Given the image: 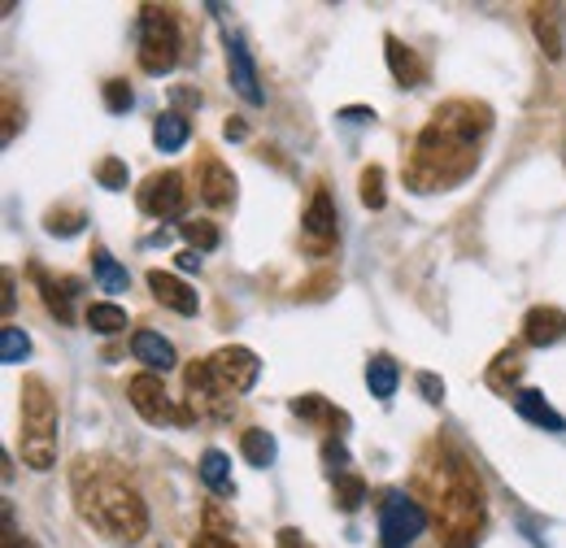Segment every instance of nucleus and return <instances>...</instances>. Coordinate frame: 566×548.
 Instances as JSON below:
<instances>
[{
    "label": "nucleus",
    "instance_id": "nucleus-21",
    "mask_svg": "<svg viewBox=\"0 0 566 548\" xmlns=\"http://www.w3.org/2000/svg\"><path fill=\"white\" fill-rule=\"evenodd\" d=\"M397 383H401V366L388 357V352H375L366 361V388L375 401H392L397 397Z\"/></svg>",
    "mask_w": 566,
    "mask_h": 548
},
{
    "label": "nucleus",
    "instance_id": "nucleus-24",
    "mask_svg": "<svg viewBox=\"0 0 566 548\" xmlns=\"http://www.w3.org/2000/svg\"><path fill=\"white\" fill-rule=\"evenodd\" d=\"M201 479H206V487H210L213 496H231L235 492V483H231V457L222 449H206L201 453Z\"/></svg>",
    "mask_w": 566,
    "mask_h": 548
},
{
    "label": "nucleus",
    "instance_id": "nucleus-22",
    "mask_svg": "<svg viewBox=\"0 0 566 548\" xmlns=\"http://www.w3.org/2000/svg\"><path fill=\"white\" fill-rule=\"evenodd\" d=\"M192 136V123H188V114L184 109H166L161 118H157V127H153V144L161 148V152H179L184 144Z\"/></svg>",
    "mask_w": 566,
    "mask_h": 548
},
{
    "label": "nucleus",
    "instance_id": "nucleus-11",
    "mask_svg": "<svg viewBox=\"0 0 566 548\" xmlns=\"http://www.w3.org/2000/svg\"><path fill=\"white\" fill-rule=\"evenodd\" d=\"M127 397H132V405H136V413H140L148 426H166V422H192V413L175 410V405H170L161 375H136V379L127 383Z\"/></svg>",
    "mask_w": 566,
    "mask_h": 548
},
{
    "label": "nucleus",
    "instance_id": "nucleus-10",
    "mask_svg": "<svg viewBox=\"0 0 566 548\" xmlns=\"http://www.w3.org/2000/svg\"><path fill=\"white\" fill-rule=\"evenodd\" d=\"M136 201L148 218H179L188 209V183H184L179 170H157L140 183Z\"/></svg>",
    "mask_w": 566,
    "mask_h": 548
},
{
    "label": "nucleus",
    "instance_id": "nucleus-16",
    "mask_svg": "<svg viewBox=\"0 0 566 548\" xmlns=\"http://www.w3.org/2000/svg\"><path fill=\"white\" fill-rule=\"evenodd\" d=\"M132 352H136L140 366H148V375H166V370L179 366L175 344L166 340L161 331H136V336H132Z\"/></svg>",
    "mask_w": 566,
    "mask_h": 548
},
{
    "label": "nucleus",
    "instance_id": "nucleus-35",
    "mask_svg": "<svg viewBox=\"0 0 566 548\" xmlns=\"http://www.w3.org/2000/svg\"><path fill=\"white\" fill-rule=\"evenodd\" d=\"M96 183L109 188V192H123V188H127V166H123L118 157H105V161L96 166Z\"/></svg>",
    "mask_w": 566,
    "mask_h": 548
},
{
    "label": "nucleus",
    "instance_id": "nucleus-23",
    "mask_svg": "<svg viewBox=\"0 0 566 548\" xmlns=\"http://www.w3.org/2000/svg\"><path fill=\"white\" fill-rule=\"evenodd\" d=\"M240 453H244V462H249V466L266 471V466H275V457H280V444H275V435H271V431H262V426H249V431L240 435Z\"/></svg>",
    "mask_w": 566,
    "mask_h": 548
},
{
    "label": "nucleus",
    "instance_id": "nucleus-18",
    "mask_svg": "<svg viewBox=\"0 0 566 548\" xmlns=\"http://www.w3.org/2000/svg\"><path fill=\"white\" fill-rule=\"evenodd\" d=\"M384 49H388V70H392V78H397L401 87H419V83H427L423 57H419L410 44H401L397 35H384Z\"/></svg>",
    "mask_w": 566,
    "mask_h": 548
},
{
    "label": "nucleus",
    "instance_id": "nucleus-2",
    "mask_svg": "<svg viewBox=\"0 0 566 548\" xmlns=\"http://www.w3.org/2000/svg\"><path fill=\"white\" fill-rule=\"evenodd\" d=\"M419 483L436 514L440 548H475L484 531V483L475 475V466L458 449L436 444L419 466Z\"/></svg>",
    "mask_w": 566,
    "mask_h": 548
},
{
    "label": "nucleus",
    "instance_id": "nucleus-41",
    "mask_svg": "<svg viewBox=\"0 0 566 548\" xmlns=\"http://www.w3.org/2000/svg\"><path fill=\"white\" fill-rule=\"evenodd\" d=\"M13 131H18V109H13V101H4V144L13 139Z\"/></svg>",
    "mask_w": 566,
    "mask_h": 548
},
{
    "label": "nucleus",
    "instance_id": "nucleus-6",
    "mask_svg": "<svg viewBox=\"0 0 566 548\" xmlns=\"http://www.w3.org/2000/svg\"><path fill=\"white\" fill-rule=\"evenodd\" d=\"M427 531V509L406 496L401 487H388L379 496V540L384 548H406L410 540H419Z\"/></svg>",
    "mask_w": 566,
    "mask_h": 548
},
{
    "label": "nucleus",
    "instance_id": "nucleus-8",
    "mask_svg": "<svg viewBox=\"0 0 566 548\" xmlns=\"http://www.w3.org/2000/svg\"><path fill=\"white\" fill-rule=\"evenodd\" d=\"M301 244H305V253H314V257H327V253H336V244H340L336 205H332V192H327V188H314V197H310V209H305V218H301Z\"/></svg>",
    "mask_w": 566,
    "mask_h": 548
},
{
    "label": "nucleus",
    "instance_id": "nucleus-40",
    "mask_svg": "<svg viewBox=\"0 0 566 548\" xmlns=\"http://www.w3.org/2000/svg\"><path fill=\"white\" fill-rule=\"evenodd\" d=\"M222 136H227V139H244V136H249L244 118H227V123H222Z\"/></svg>",
    "mask_w": 566,
    "mask_h": 548
},
{
    "label": "nucleus",
    "instance_id": "nucleus-29",
    "mask_svg": "<svg viewBox=\"0 0 566 548\" xmlns=\"http://www.w3.org/2000/svg\"><path fill=\"white\" fill-rule=\"evenodd\" d=\"M179 235L192 244V253H213V249H218V240H222L210 218H188V222H179Z\"/></svg>",
    "mask_w": 566,
    "mask_h": 548
},
{
    "label": "nucleus",
    "instance_id": "nucleus-13",
    "mask_svg": "<svg viewBox=\"0 0 566 548\" xmlns=\"http://www.w3.org/2000/svg\"><path fill=\"white\" fill-rule=\"evenodd\" d=\"M523 340L532 344V348H554V344H563L566 314L558 305H536V309H527V318H523Z\"/></svg>",
    "mask_w": 566,
    "mask_h": 548
},
{
    "label": "nucleus",
    "instance_id": "nucleus-26",
    "mask_svg": "<svg viewBox=\"0 0 566 548\" xmlns=\"http://www.w3.org/2000/svg\"><path fill=\"white\" fill-rule=\"evenodd\" d=\"M292 413H296V418H305V422H327L332 431H336V426H349V418H345V413L336 410L332 401L314 397V392H310V397H296V401H292Z\"/></svg>",
    "mask_w": 566,
    "mask_h": 548
},
{
    "label": "nucleus",
    "instance_id": "nucleus-32",
    "mask_svg": "<svg viewBox=\"0 0 566 548\" xmlns=\"http://www.w3.org/2000/svg\"><path fill=\"white\" fill-rule=\"evenodd\" d=\"M78 226H87V213H83V209H49V213H44V231H49V235H62V240H66Z\"/></svg>",
    "mask_w": 566,
    "mask_h": 548
},
{
    "label": "nucleus",
    "instance_id": "nucleus-1",
    "mask_svg": "<svg viewBox=\"0 0 566 548\" xmlns=\"http://www.w3.org/2000/svg\"><path fill=\"white\" fill-rule=\"evenodd\" d=\"M493 131V109L480 101H444L427 127L419 131L410 161L401 170L406 188L419 197L449 192L458 183H467L480 166V148Z\"/></svg>",
    "mask_w": 566,
    "mask_h": 548
},
{
    "label": "nucleus",
    "instance_id": "nucleus-17",
    "mask_svg": "<svg viewBox=\"0 0 566 548\" xmlns=\"http://www.w3.org/2000/svg\"><path fill=\"white\" fill-rule=\"evenodd\" d=\"M31 278H35V287H40V296H44V309H49L57 323H71L74 318L71 292H78V283H74V278H62V283H57L44 266H31Z\"/></svg>",
    "mask_w": 566,
    "mask_h": 548
},
{
    "label": "nucleus",
    "instance_id": "nucleus-12",
    "mask_svg": "<svg viewBox=\"0 0 566 548\" xmlns=\"http://www.w3.org/2000/svg\"><path fill=\"white\" fill-rule=\"evenodd\" d=\"M227 74H231V87L249 101V105H262L266 101V92H262V78H258V66H253V53H249V44L240 40V35H231L227 31Z\"/></svg>",
    "mask_w": 566,
    "mask_h": 548
},
{
    "label": "nucleus",
    "instance_id": "nucleus-30",
    "mask_svg": "<svg viewBox=\"0 0 566 548\" xmlns=\"http://www.w3.org/2000/svg\"><path fill=\"white\" fill-rule=\"evenodd\" d=\"M336 505L345 509V514H357L361 505H366V483H361V475H354V471H345V475H336Z\"/></svg>",
    "mask_w": 566,
    "mask_h": 548
},
{
    "label": "nucleus",
    "instance_id": "nucleus-19",
    "mask_svg": "<svg viewBox=\"0 0 566 548\" xmlns=\"http://www.w3.org/2000/svg\"><path fill=\"white\" fill-rule=\"evenodd\" d=\"M514 413L518 418H527L532 426H545V431H566V418L549 401H545V392H536V388H518L514 397Z\"/></svg>",
    "mask_w": 566,
    "mask_h": 548
},
{
    "label": "nucleus",
    "instance_id": "nucleus-33",
    "mask_svg": "<svg viewBox=\"0 0 566 548\" xmlns=\"http://www.w3.org/2000/svg\"><path fill=\"white\" fill-rule=\"evenodd\" d=\"M357 188H361V205L384 209V201H388V192H384V166H366Z\"/></svg>",
    "mask_w": 566,
    "mask_h": 548
},
{
    "label": "nucleus",
    "instance_id": "nucleus-3",
    "mask_svg": "<svg viewBox=\"0 0 566 548\" xmlns=\"http://www.w3.org/2000/svg\"><path fill=\"white\" fill-rule=\"evenodd\" d=\"M74 505L92 531H101L114 545H136L148 531V505L127 479L123 466L109 457H74L71 466Z\"/></svg>",
    "mask_w": 566,
    "mask_h": 548
},
{
    "label": "nucleus",
    "instance_id": "nucleus-4",
    "mask_svg": "<svg viewBox=\"0 0 566 548\" xmlns=\"http://www.w3.org/2000/svg\"><path fill=\"white\" fill-rule=\"evenodd\" d=\"M18 397H22V462L44 475L57 466V401L40 375H27Z\"/></svg>",
    "mask_w": 566,
    "mask_h": 548
},
{
    "label": "nucleus",
    "instance_id": "nucleus-39",
    "mask_svg": "<svg viewBox=\"0 0 566 548\" xmlns=\"http://www.w3.org/2000/svg\"><path fill=\"white\" fill-rule=\"evenodd\" d=\"M192 548H240L231 536H218V531H206L201 540H192Z\"/></svg>",
    "mask_w": 566,
    "mask_h": 548
},
{
    "label": "nucleus",
    "instance_id": "nucleus-37",
    "mask_svg": "<svg viewBox=\"0 0 566 548\" xmlns=\"http://www.w3.org/2000/svg\"><path fill=\"white\" fill-rule=\"evenodd\" d=\"M419 392H423V401H431V405L444 401V383H440L436 375H419Z\"/></svg>",
    "mask_w": 566,
    "mask_h": 548
},
{
    "label": "nucleus",
    "instance_id": "nucleus-43",
    "mask_svg": "<svg viewBox=\"0 0 566 548\" xmlns=\"http://www.w3.org/2000/svg\"><path fill=\"white\" fill-rule=\"evenodd\" d=\"M175 262H179V271H197V266H201V253H192V249H188V253H179V257H175Z\"/></svg>",
    "mask_w": 566,
    "mask_h": 548
},
{
    "label": "nucleus",
    "instance_id": "nucleus-27",
    "mask_svg": "<svg viewBox=\"0 0 566 548\" xmlns=\"http://www.w3.org/2000/svg\"><path fill=\"white\" fill-rule=\"evenodd\" d=\"M518 375H523V357H518V348H505V352H496L493 370H489V388L501 392V397H510V388L518 383Z\"/></svg>",
    "mask_w": 566,
    "mask_h": 548
},
{
    "label": "nucleus",
    "instance_id": "nucleus-20",
    "mask_svg": "<svg viewBox=\"0 0 566 548\" xmlns=\"http://www.w3.org/2000/svg\"><path fill=\"white\" fill-rule=\"evenodd\" d=\"M532 31H536V40H541V49H545V57L549 62H563V13L554 9V4H536L532 9Z\"/></svg>",
    "mask_w": 566,
    "mask_h": 548
},
{
    "label": "nucleus",
    "instance_id": "nucleus-38",
    "mask_svg": "<svg viewBox=\"0 0 566 548\" xmlns=\"http://www.w3.org/2000/svg\"><path fill=\"white\" fill-rule=\"evenodd\" d=\"M275 548H314V545H310V540H305L296 527H283L280 536H275Z\"/></svg>",
    "mask_w": 566,
    "mask_h": 548
},
{
    "label": "nucleus",
    "instance_id": "nucleus-28",
    "mask_svg": "<svg viewBox=\"0 0 566 548\" xmlns=\"http://www.w3.org/2000/svg\"><path fill=\"white\" fill-rule=\"evenodd\" d=\"M87 327H92L96 336H123V331H127V309H123V305L101 301V305H92V309H87Z\"/></svg>",
    "mask_w": 566,
    "mask_h": 548
},
{
    "label": "nucleus",
    "instance_id": "nucleus-15",
    "mask_svg": "<svg viewBox=\"0 0 566 548\" xmlns=\"http://www.w3.org/2000/svg\"><path fill=\"white\" fill-rule=\"evenodd\" d=\"M148 292H153L166 309H175L179 318H192V314L201 309V296H197L188 283H179L175 274H166V271H148Z\"/></svg>",
    "mask_w": 566,
    "mask_h": 548
},
{
    "label": "nucleus",
    "instance_id": "nucleus-44",
    "mask_svg": "<svg viewBox=\"0 0 566 548\" xmlns=\"http://www.w3.org/2000/svg\"><path fill=\"white\" fill-rule=\"evenodd\" d=\"M13 309V274H4V314Z\"/></svg>",
    "mask_w": 566,
    "mask_h": 548
},
{
    "label": "nucleus",
    "instance_id": "nucleus-5",
    "mask_svg": "<svg viewBox=\"0 0 566 548\" xmlns=\"http://www.w3.org/2000/svg\"><path fill=\"white\" fill-rule=\"evenodd\" d=\"M184 53V27L179 13L166 4H144L140 9V70L161 78L179 66Z\"/></svg>",
    "mask_w": 566,
    "mask_h": 548
},
{
    "label": "nucleus",
    "instance_id": "nucleus-9",
    "mask_svg": "<svg viewBox=\"0 0 566 548\" xmlns=\"http://www.w3.org/2000/svg\"><path fill=\"white\" fill-rule=\"evenodd\" d=\"M206 361H210L213 379H218L231 397H244V392L258 383V375H262L258 352H249V348H240V344H222V348L210 352Z\"/></svg>",
    "mask_w": 566,
    "mask_h": 548
},
{
    "label": "nucleus",
    "instance_id": "nucleus-31",
    "mask_svg": "<svg viewBox=\"0 0 566 548\" xmlns=\"http://www.w3.org/2000/svg\"><path fill=\"white\" fill-rule=\"evenodd\" d=\"M27 357H31L27 331H22V327H4V331H0V361H4V366H22Z\"/></svg>",
    "mask_w": 566,
    "mask_h": 548
},
{
    "label": "nucleus",
    "instance_id": "nucleus-36",
    "mask_svg": "<svg viewBox=\"0 0 566 548\" xmlns=\"http://www.w3.org/2000/svg\"><path fill=\"white\" fill-rule=\"evenodd\" d=\"M4 548H35L27 545V536H18V527H13V505L4 500Z\"/></svg>",
    "mask_w": 566,
    "mask_h": 548
},
{
    "label": "nucleus",
    "instance_id": "nucleus-25",
    "mask_svg": "<svg viewBox=\"0 0 566 548\" xmlns=\"http://www.w3.org/2000/svg\"><path fill=\"white\" fill-rule=\"evenodd\" d=\"M92 271H96V283H101L109 296L127 292V283H132V274L114 262V253H109L105 244H96V249H92Z\"/></svg>",
    "mask_w": 566,
    "mask_h": 548
},
{
    "label": "nucleus",
    "instance_id": "nucleus-42",
    "mask_svg": "<svg viewBox=\"0 0 566 548\" xmlns=\"http://www.w3.org/2000/svg\"><path fill=\"white\" fill-rule=\"evenodd\" d=\"M175 105H201V92H192V87H175Z\"/></svg>",
    "mask_w": 566,
    "mask_h": 548
},
{
    "label": "nucleus",
    "instance_id": "nucleus-34",
    "mask_svg": "<svg viewBox=\"0 0 566 548\" xmlns=\"http://www.w3.org/2000/svg\"><path fill=\"white\" fill-rule=\"evenodd\" d=\"M132 105H136L132 83H127V78H109V83H105V109H109V114H132Z\"/></svg>",
    "mask_w": 566,
    "mask_h": 548
},
{
    "label": "nucleus",
    "instance_id": "nucleus-14",
    "mask_svg": "<svg viewBox=\"0 0 566 548\" xmlns=\"http://www.w3.org/2000/svg\"><path fill=\"white\" fill-rule=\"evenodd\" d=\"M197 192H201V201L213 209L231 205L235 201V175L218 161V157H210V152H201V175H197Z\"/></svg>",
    "mask_w": 566,
    "mask_h": 548
},
{
    "label": "nucleus",
    "instance_id": "nucleus-7",
    "mask_svg": "<svg viewBox=\"0 0 566 548\" xmlns=\"http://www.w3.org/2000/svg\"><path fill=\"white\" fill-rule=\"evenodd\" d=\"M184 388H188V413L192 418H210V422H227L231 410H235V401H231V392L213 379L210 361H192L188 370H184Z\"/></svg>",
    "mask_w": 566,
    "mask_h": 548
}]
</instances>
